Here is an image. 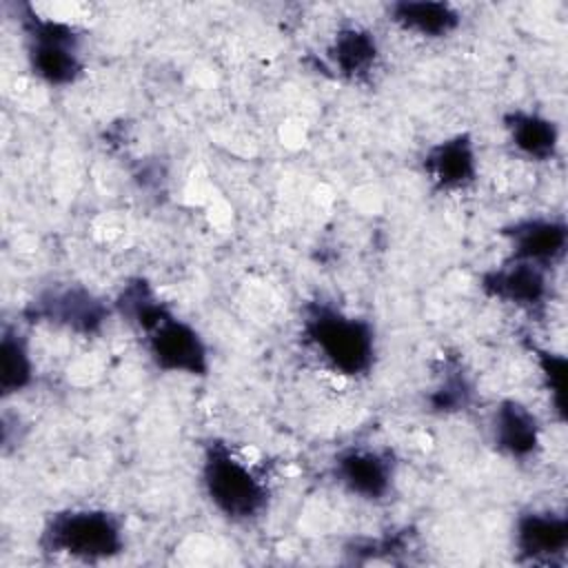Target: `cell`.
I'll list each match as a JSON object with an SVG mask.
<instances>
[{"mask_svg": "<svg viewBox=\"0 0 568 568\" xmlns=\"http://www.w3.org/2000/svg\"><path fill=\"white\" fill-rule=\"evenodd\" d=\"M306 337L322 357L344 375H362L375 355L373 331L364 320L342 315L328 306H313L304 322Z\"/></svg>", "mask_w": 568, "mask_h": 568, "instance_id": "1", "label": "cell"}, {"mask_svg": "<svg viewBox=\"0 0 568 568\" xmlns=\"http://www.w3.org/2000/svg\"><path fill=\"white\" fill-rule=\"evenodd\" d=\"M49 552L80 559H106L122 550V528L104 510H64L53 515L40 537Z\"/></svg>", "mask_w": 568, "mask_h": 568, "instance_id": "2", "label": "cell"}, {"mask_svg": "<svg viewBox=\"0 0 568 568\" xmlns=\"http://www.w3.org/2000/svg\"><path fill=\"white\" fill-rule=\"evenodd\" d=\"M202 481L213 506L229 519H251L266 506V486L224 444L209 446Z\"/></svg>", "mask_w": 568, "mask_h": 568, "instance_id": "3", "label": "cell"}, {"mask_svg": "<svg viewBox=\"0 0 568 568\" xmlns=\"http://www.w3.org/2000/svg\"><path fill=\"white\" fill-rule=\"evenodd\" d=\"M138 326L146 333L149 353L160 368L189 375H204L209 371L206 346L195 328L178 320L160 302L142 315Z\"/></svg>", "mask_w": 568, "mask_h": 568, "instance_id": "4", "label": "cell"}, {"mask_svg": "<svg viewBox=\"0 0 568 568\" xmlns=\"http://www.w3.org/2000/svg\"><path fill=\"white\" fill-rule=\"evenodd\" d=\"M22 24L29 40L31 71L49 84H69L80 71L75 31L53 18H40L31 7H24Z\"/></svg>", "mask_w": 568, "mask_h": 568, "instance_id": "5", "label": "cell"}, {"mask_svg": "<svg viewBox=\"0 0 568 568\" xmlns=\"http://www.w3.org/2000/svg\"><path fill=\"white\" fill-rule=\"evenodd\" d=\"M29 313L31 317L64 324L78 333H95L106 317L102 302L82 288L49 291L33 300Z\"/></svg>", "mask_w": 568, "mask_h": 568, "instance_id": "6", "label": "cell"}, {"mask_svg": "<svg viewBox=\"0 0 568 568\" xmlns=\"http://www.w3.org/2000/svg\"><path fill=\"white\" fill-rule=\"evenodd\" d=\"M481 286L488 295L526 306V308L541 306L548 293L546 275L539 268V264L521 262V260H515L504 268L486 273Z\"/></svg>", "mask_w": 568, "mask_h": 568, "instance_id": "7", "label": "cell"}, {"mask_svg": "<svg viewBox=\"0 0 568 568\" xmlns=\"http://www.w3.org/2000/svg\"><path fill=\"white\" fill-rule=\"evenodd\" d=\"M426 173L442 189H462L477 173L475 146L468 135H455L435 144L424 160Z\"/></svg>", "mask_w": 568, "mask_h": 568, "instance_id": "8", "label": "cell"}, {"mask_svg": "<svg viewBox=\"0 0 568 568\" xmlns=\"http://www.w3.org/2000/svg\"><path fill=\"white\" fill-rule=\"evenodd\" d=\"M339 481L355 495L379 499L390 488V464L379 453L346 450L335 464Z\"/></svg>", "mask_w": 568, "mask_h": 568, "instance_id": "9", "label": "cell"}, {"mask_svg": "<svg viewBox=\"0 0 568 568\" xmlns=\"http://www.w3.org/2000/svg\"><path fill=\"white\" fill-rule=\"evenodd\" d=\"M513 244V257L544 264L559 257L566 248V226L555 220H526L506 231Z\"/></svg>", "mask_w": 568, "mask_h": 568, "instance_id": "10", "label": "cell"}, {"mask_svg": "<svg viewBox=\"0 0 568 568\" xmlns=\"http://www.w3.org/2000/svg\"><path fill=\"white\" fill-rule=\"evenodd\" d=\"M517 548L524 557L550 559L552 555L564 552L568 544V521L561 515L550 513H528L517 521Z\"/></svg>", "mask_w": 568, "mask_h": 568, "instance_id": "11", "label": "cell"}, {"mask_svg": "<svg viewBox=\"0 0 568 568\" xmlns=\"http://www.w3.org/2000/svg\"><path fill=\"white\" fill-rule=\"evenodd\" d=\"M388 13L399 27L428 38L446 36L459 24V13L448 2L435 0H402L390 4Z\"/></svg>", "mask_w": 568, "mask_h": 568, "instance_id": "12", "label": "cell"}, {"mask_svg": "<svg viewBox=\"0 0 568 568\" xmlns=\"http://www.w3.org/2000/svg\"><path fill=\"white\" fill-rule=\"evenodd\" d=\"M495 442L513 457H528L539 442L537 419L519 402H504L495 410Z\"/></svg>", "mask_w": 568, "mask_h": 568, "instance_id": "13", "label": "cell"}, {"mask_svg": "<svg viewBox=\"0 0 568 568\" xmlns=\"http://www.w3.org/2000/svg\"><path fill=\"white\" fill-rule=\"evenodd\" d=\"M506 126L510 131L513 144L521 153H526L532 160L552 158L557 149V129L550 120L535 113L515 111L506 118Z\"/></svg>", "mask_w": 568, "mask_h": 568, "instance_id": "14", "label": "cell"}, {"mask_svg": "<svg viewBox=\"0 0 568 568\" xmlns=\"http://www.w3.org/2000/svg\"><path fill=\"white\" fill-rule=\"evenodd\" d=\"M377 58L375 38L357 27L342 29L331 44V60L344 75L366 73Z\"/></svg>", "mask_w": 568, "mask_h": 568, "instance_id": "15", "label": "cell"}, {"mask_svg": "<svg viewBox=\"0 0 568 568\" xmlns=\"http://www.w3.org/2000/svg\"><path fill=\"white\" fill-rule=\"evenodd\" d=\"M0 353H2V373H0L2 395H11L29 386L33 366H31L29 351L16 331L4 328Z\"/></svg>", "mask_w": 568, "mask_h": 568, "instance_id": "16", "label": "cell"}, {"mask_svg": "<svg viewBox=\"0 0 568 568\" xmlns=\"http://www.w3.org/2000/svg\"><path fill=\"white\" fill-rule=\"evenodd\" d=\"M541 371L550 390L555 393V406L564 415V379H566V359L555 353H539Z\"/></svg>", "mask_w": 568, "mask_h": 568, "instance_id": "17", "label": "cell"}, {"mask_svg": "<svg viewBox=\"0 0 568 568\" xmlns=\"http://www.w3.org/2000/svg\"><path fill=\"white\" fill-rule=\"evenodd\" d=\"M466 384L462 377H448L433 395V406L437 410H457L466 404Z\"/></svg>", "mask_w": 568, "mask_h": 568, "instance_id": "18", "label": "cell"}]
</instances>
